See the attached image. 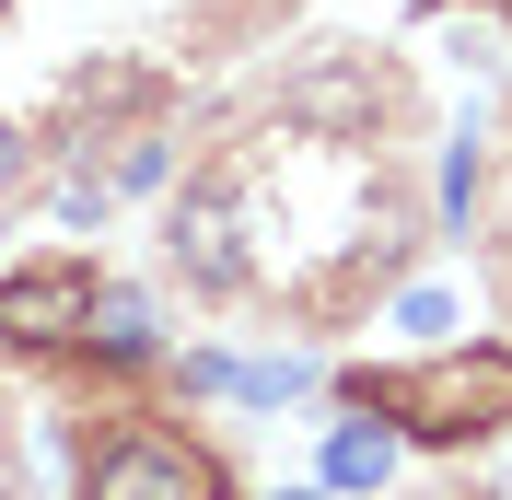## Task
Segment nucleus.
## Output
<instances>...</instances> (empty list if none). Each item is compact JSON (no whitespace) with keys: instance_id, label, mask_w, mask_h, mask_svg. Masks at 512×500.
I'll return each instance as SVG.
<instances>
[{"instance_id":"obj_1","label":"nucleus","mask_w":512,"mask_h":500,"mask_svg":"<svg viewBox=\"0 0 512 500\" xmlns=\"http://www.w3.org/2000/svg\"><path fill=\"white\" fill-rule=\"evenodd\" d=\"M361 407L396 442H489L512 419V349H431L408 373H361Z\"/></svg>"},{"instance_id":"obj_2","label":"nucleus","mask_w":512,"mask_h":500,"mask_svg":"<svg viewBox=\"0 0 512 500\" xmlns=\"http://www.w3.org/2000/svg\"><path fill=\"white\" fill-rule=\"evenodd\" d=\"M82 500H222V466L175 431H117L82 477Z\"/></svg>"},{"instance_id":"obj_3","label":"nucleus","mask_w":512,"mask_h":500,"mask_svg":"<svg viewBox=\"0 0 512 500\" xmlns=\"http://www.w3.org/2000/svg\"><path fill=\"white\" fill-rule=\"evenodd\" d=\"M94 268L82 256H47V268H12L0 280V338L12 349H59V338H82V314H94Z\"/></svg>"},{"instance_id":"obj_4","label":"nucleus","mask_w":512,"mask_h":500,"mask_svg":"<svg viewBox=\"0 0 512 500\" xmlns=\"http://www.w3.org/2000/svg\"><path fill=\"white\" fill-rule=\"evenodd\" d=\"M163 245H175V268H187L198 291H233V280H245L256 256H245V198H233V175H210V187L175 198V233H163Z\"/></svg>"},{"instance_id":"obj_5","label":"nucleus","mask_w":512,"mask_h":500,"mask_svg":"<svg viewBox=\"0 0 512 500\" xmlns=\"http://www.w3.org/2000/svg\"><path fill=\"white\" fill-rule=\"evenodd\" d=\"M384 477H396V431H384L373 407L338 419V431H326V489H384Z\"/></svg>"},{"instance_id":"obj_6","label":"nucleus","mask_w":512,"mask_h":500,"mask_svg":"<svg viewBox=\"0 0 512 500\" xmlns=\"http://www.w3.org/2000/svg\"><path fill=\"white\" fill-rule=\"evenodd\" d=\"M82 349H94V361H152L163 326H152V303H140V291H94V314H82Z\"/></svg>"},{"instance_id":"obj_7","label":"nucleus","mask_w":512,"mask_h":500,"mask_svg":"<svg viewBox=\"0 0 512 500\" xmlns=\"http://www.w3.org/2000/svg\"><path fill=\"white\" fill-rule=\"evenodd\" d=\"M478 500H512V419L489 431V454H478Z\"/></svg>"},{"instance_id":"obj_8","label":"nucleus","mask_w":512,"mask_h":500,"mask_svg":"<svg viewBox=\"0 0 512 500\" xmlns=\"http://www.w3.org/2000/svg\"><path fill=\"white\" fill-rule=\"evenodd\" d=\"M466 198H478V140H454V152H443V210H466Z\"/></svg>"},{"instance_id":"obj_9","label":"nucleus","mask_w":512,"mask_h":500,"mask_svg":"<svg viewBox=\"0 0 512 500\" xmlns=\"http://www.w3.org/2000/svg\"><path fill=\"white\" fill-rule=\"evenodd\" d=\"M396 326H408V338H443L454 303H443V291H408V303H396Z\"/></svg>"},{"instance_id":"obj_10","label":"nucleus","mask_w":512,"mask_h":500,"mask_svg":"<svg viewBox=\"0 0 512 500\" xmlns=\"http://www.w3.org/2000/svg\"><path fill=\"white\" fill-rule=\"evenodd\" d=\"M12 152H24V140H12V128H0V175H12Z\"/></svg>"},{"instance_id":"obj_11","label":"nucleus","mask_w":512,"mask_h":500,"mask_svg":"<svg viewBox=\"0 0 512 500\" xmlns=\"http://www.w3.org/2000/svg\"><path fill=\"white\" fill-rule=\"evenodd\" d=\"M280 500H326V489H280Z\"/></svg>"},{"instance_id":"obj_12","label":"nucleus","mask_w":512,"mask_h":500,"mask_svg":"<svg viewBox=\"0 0 512 500\" xmlns=\"http://www.w3.org/2000/svg\"><path fill=\"white\" fill-rule=\"evenodd\" d=\"M0 12H12V0H0Z\"/></svg>"}]
</instances>
